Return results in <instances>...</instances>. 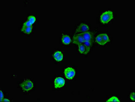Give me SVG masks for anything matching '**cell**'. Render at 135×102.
<instances>
[{"label": "cell", "instance_id": "cell-3", "mask_svg": "<svg viewBox=\"0 0 135 102\" xmlns=\"http://www.w3.org/2000/svg\"><path fill=\"white\" fill-rule=\"evenodd\" d=\"M65 76L68 79H72L75 75V70L70 67L67 68L64 70Z\"/></svg>", "mask_w": 135, "mask_h": 102}, {"label": "cell", "instance_id": "cell-14", "mask_svg": "<svg viewBox=\"0 0 135 102\" xmlns=\"http://www.w3.org/2000/svg\"><path fill=\"white\" fill-rule=\"evenodd\" d=\"M27 20L31 22V23L32 24L34 23L36 21V17L34 16L31 15L30 16L28 17Z\"/></svg>", "mask_w": 135, "mask_h": 102}, {"label": "cell", "instance_id": "cell-8", "mask_svg": "<svg viewBox=\"0 0 135 102\" xmlns=\"http://www.w3.org/2000/svg\"><path fill=\"white\" fill-rule=\"evenodd\" d=\"M78 47H79V52L82 54H86L90 51V48L87 47L86 46L83 44L79 45H78Z\"/></svg>", "mask_w": 135, "mask_h": 102}, {"label": "cell", "instance_id": "cell-12", "mask_svg": "<svg viewBox=\"0 0 135 102\" xmlns=\"http://www.w3.org/2000/svg\"><path fill=\"white\" fill-rule=\"evenodd\" d=\"M96 41L98 44L100 45H104L105 44L103 42V39L101 37V34H99V35H98L97 37H96Z\"/></svg>", "mask_w": 135, "mask_h": 102}, {"label": "cell", "instance_id": "cell-19", "mask_svg": "<svg viewBox=\"0 0 135 102\" xmlns=\"http://www.w3.org/2000/svg\"><path fill=\"white\" fill-rule=\"evenodd\" d=\"M4 98V94L3 93L2 91H0V101H2V99Z\"/></svg>", "mask_w": 135, "mask_h": 102}, {"label": "cell", "instance_id": "cell-16", "mask_svg": "<svg viewBox=\"0 0 135 102\" xmlns=\"http://www.w3.org/2000/svg\"><path fill=\"white\" fill-rule=\"evenodd\" d=\"M84 45L86 46L87 47H90V48L92 46V41H85L84 42Z\"/></svg>", "mask_w": 135, "mask_h": 102}, {"label": "cell", "instance_id": "cell-9", "mask_svg": "<svg viewBox=\"0 0 135 102\" xmlns=\"http://www.w3.org/2000/svg\"><path fill=\"white\" fill-rule=\"evenodd\" d=\"M53 57L57 62H60L63 59V54L60 51H56L53 55Z\"/></svg>", "mask_w": 135, "mask_h": 102}, {"label": "cell", "instance_id": "cell-17", "mask_svg": "<svg viewBox=\"0 0 135 102\" xmlns=\"http://www.w3.org/2000/svg\"><path fill=\"white\" fill-rule=\"evenodd\" d=\"M32 24L31 23V22L29 21L28 20H27L23 24V26H32Z\"/></svg>", "mask_w": 135, "mask_h": 102}, {"label": "cell", "instance_id": "cell-1", "mask_svg": "<svg viewBox=\"0 0 135 102\" xmlns=\"http://www.w3.org/2000/svg\"><path fill=\"white\" fill-rule=\"evenodd\" d=\"M113 18V12L111 11H106L101 15L100 16V21L102 23H107Z\"/></svg>", "mask_w": 135, "mask_h": 102}, {"label": "cell", "instance_id": "cell-15", "mask_svg": "<svg viewBox=\"0 0 135 102\" xmlns=\"http://www.w3.org/2000/svg\"><path fill=\"white\" fill-rule=\"evenodd\" d=\"M119 101H120L119 100V99L115 96L112 97L107 100V102H119Z\"/></svg>", "mask_w": 135, "mask_h": 102}, {"label": "cell", "instance_id": "cell-7", "mask_svg": "<svg viewBox=\"0 0 135 102\" xmlns=\"http://www.w3.org/2000/svg\"><path fill=\"white\" fill-rule=\"evenodd\" d=\"M79 34L83 37L84 42L90 41H92V39L93 38V36L92 33L90 32L87 31L85 33H80Z\"/></svg>", "mask_w": 135, "mask_h": 102}, {"label": "cell", "instance_id": "cell-20", "mask_svg": "<svg viewBox=\"0 0 135 102\" xmlns=\"http://www.w3.org/2000/svg\"><path fill=\"white\" fill-rule=\"evenodd\" d=\"M3 101H4V102H9L10 100L8 99H4L3 100Z\"/></svg>", "mask_w": 135, "mask_h": 102}, {"label": "cell", "instance_id": "cell-5", "mask_svg": "<svg viewBox=\"0 0 135 102\" xmlns=\"http://www.w3.org/2000/svg\"><path fill=\"white\" fill-rule=\"evenodd\" d=\"M90 29L89 27L85 23H81L78 26L76 29V33H83L88 31Z\"/></svg>", "mask_w": 135, "mask_h": 102}, {"label": "cell", "instance_id": "cell-18", "mask_svg": "<svg viewBox=\"0 0 135 102\" xmlns=\"http://www.w3.org/2000/svg\"><path fill=\"white\" fill-rule=\"evenodd\" d=\"M130 98L133 101H135V93L134 92L131 93L130 95Z\"/></svg>", "mask_w": 135, "mask_h": 102}, {"label": "cell", "instance_id": "cell-11", "mask_svg": "<svg viewBox=\"0 0 135 102\" xmlns=\"http://www.w3.org/2000/svg\"><path fill=\"white\" fill-rule=\"evenodd\" d=\"M32 30V26H22V31L24 33L29 34L31 32Z\"/></svg>", "mask_w": 135, "mask_h": 102}, {"label": "cell", "instance_id": "cell-10", "mask_svg": "<svg viewBox=\"0 0 135 102\" xmlns=\"http://www.w3.org/2000/svg\"><path fill=\"white\" fill-rule=\"evenodd\" d=\"M62 41L63 44L65 45L70 44L71 41L70 37L67 35H63L62 37Z\"/></svg>", "mask_w": 135, "mask_h": 102}, {"label": "cell", "instance_id": "cell-2", "mask_svg": "<svg viewBox=\"0 0 135 102\" xmlns=\"http://www.w3.org/2000/svg\"><path fill=\"white\" fill-rule=\"evenodd\" d=\"M20 86L24 91H29L32 89L33 87V84L31 80H24L23 82L20 84Z\"/></svg>", "mask_w": 135, "mask_h": 102}, {"label": "cell", "instance_id": "cell-13", "mask_svg": "<svg viewBox=\"0 0 135 102\" xmlns=\"http://www.w3.org/2000/svg\"><path fill=\"white\" fill-rule=\"evenodd\" d=\"M101 37H102L103 39V41L104 42L105 44H106V43H107L108 42L110 41V40L109 38V37L108 36V35L107 34H106L105 33H103V34H101Z\"/></svg>", "mask_w": 135, "mask_h": 102}, {"label": "cell", "instance_id": "cell-6", "mask_svg": "<svg viewBox=\"0 0 135 102\" xmlns=\"http://www.w3.org/2000/svg\"><path fill=\"white\" fill-rule=\"evenodd\" d=\"M73 40L74 43L77 45H78L82 44L84 42L83 37L79 34L74 35L73 37Z\"/></svg>", "mask_w": 135, "mask_h": 102}, {"label": "cell", "instance_id": "cell-4", "mask_svg": "<svg viewBox=\"0 0 135 102\" xmlns=\"http://www.w3.org/2000/svg\"><path fill=\"white\" fill-rule=\"evenodd\" d=\"M65 84V80L62 77H57L54 80V87L56 89L62 87Z\"/></svg>", "mask_w": 135, "mask_h": 102}]
</instances>
